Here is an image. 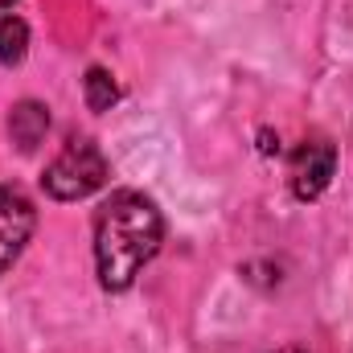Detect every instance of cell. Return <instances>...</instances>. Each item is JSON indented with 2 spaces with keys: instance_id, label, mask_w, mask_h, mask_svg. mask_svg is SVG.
<instances>
[{
  "instance_id": "obj_1",
  "label": "cell",
  "mask_w": 353,
  "mask_h": 353,
  "mask_svg": "<svg viewBox=\"0 0 353 353\" xmlns=\"http://www.w3.org/2000/svg\"><path fill=\"white\" fill-rule=\"evenodd\" d=\"M165 243V218L140 189L111 193L94 214V271L107 292H128Z\"/></svg>"
},
{
  "instance_id": "obj_7",
  "label": "cell",
  "mask_w": 353,
  "mask_h": 353,
  "mask_svg": "<svg viewBox=\"0 0 353 353\" xmlns=\"http://www.w3.org/2000/svg\"><path fill=\"white\" fill-rule=\"evenodd\" d=\"M83 94H87V107L90 111H111L119 103V87L115 79L103 70V66H90L87 79H83Z\"/></svg>"
},
{
  "instance_id": "obj_6",
  "label": "cell",
  "mask_w": 353,
  "mask_h": 353,
  "mask_svg": "<svg viewBox=\"0 0 353 353\" xmlns=\"http://www.w3.org/2000/svg\"><path fill=\"white\" fill-rule=\"evenodd\" d=\"M29 54V25L21 17H0V62L21 66Z\"/></svg>"
},
{
  "instance_id": "obj_2",
  "label": "cell",
  "mask_w": 353,
  "mask_h": 353,
  "mask_svg": "<svg viewBox=\"0 0 353 353\" xmlns=\"http://www.w3.org/2000/svg\"><path fill=\"white\" fill-rule=\"evenodd\" d=\"M107 176H111V169H107L103 148L90 136H70L62 144V152L46 165L41 185L54 201H83L94 189L107 185Z\"/></svg>"
},
{
  "instance_id": "obj_8",
  "label": "cell",
  "mask_w": 353,
  "mask_h": 353,
  "mask_svg": "<svg viewBox=\"0 0 353 353\" xmlns=\"http://www.w3.org/2000/svg\"><path fill=\"white\" fill-rule=\"evenodd\" d=\"M12 4H17V0H0V12H8V8H12Z\"/></svg>"
},
{
  "instance_id": "obj_4",
  "label": "cell",
  "mask_w": 353,
  "mask_h": 353,
  "mask_svg": "<svg viewBox=\"0 0 353 353\" xmlns=\"http://www.w3.org/2000/svg\"><path fill=\"white\" fill-rule=\"evenodd\" d=\"M33 230H37V205L29 201V193L17 185H0V275L21 259Z\"/></svg>"
},
{
  "instance_id": "obj_3",
  "label": "cell",
  "mask_w": 353,
  "mask_h": 353,
  "mask_svg": "<svg viewBox=\"0 0 353 353\" xmlns=\"http://www.w3.org/2000/svg\"><path fill=\"white\" fill-rule=\"evenodd\" d=\"M337 173V148L333 140L325 136H304L296 148H292V161H288V185H292V197L296 201H316L329 181Z\"/></svg>"
},
{
  "instance_id": "obj_5",
  "label": "cell",
  "mask_w": 353,
  "mask_h": 353,
  "mask_svg": "<svg viewBox=\"0 0 353 353\" xmlns=\"http://www.w3.org/2000/svg\"><path fill=\"white\" fill-rule=\"evenodd\" d=\"M50 132V107L37 103V99H21L12 111H8V136L21 152H33Z\"/></svg>"
},
{
  "instance_id": "obj_9",
  "label": "cell",
  "mask_w": 353,
  "mask_h": 353,
  "mask_svg": "<svg viewBox=\"0 0 353 353\" xmlns=\"http://www.w3.org/2000/svg\"><path fill=\"white\" fill-rule=\"evenodd\" d=\"M275 353H304L300 345H288V350H275Z\"/></svg>"
}]
</instances>
